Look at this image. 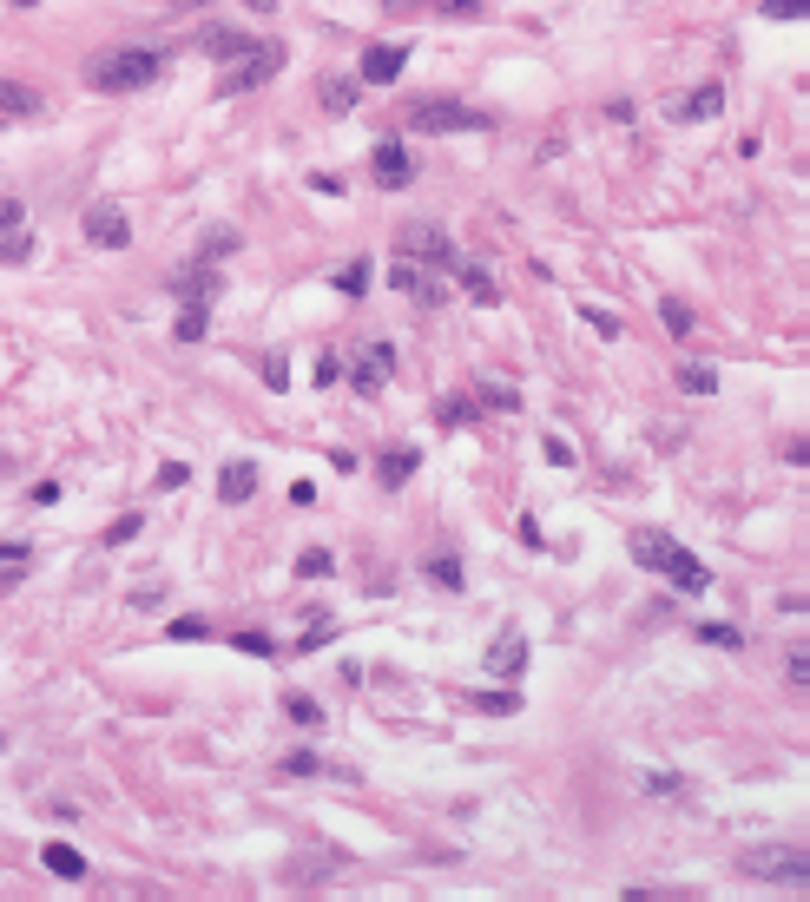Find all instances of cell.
Instances as JSON below:
<instances>
[{
  "label": "cell",
  "instance_id": "6da1fadb",
  "mask_svg": "<svg viewBox=\"0 0 810 902\" xmlns=\"http://www.w3.org/2000/svg\"><path fill=\"white\" fill-rule=\"evenodd\" d=\"M626 547H633L639 567H652L659 580L679 586V593H705V586H712V567H705L692 547H679L666 527H633V540H626Z\"/></svg>",
  "mask_w": 810,
  "mask_h": 902
},
{
  "label": "cell",
  "instance_id": "7a4b0ae2",
  "mask_svg": "<svg viewBox=\"0 0 810 902\" xmlns=\"http://www.w3.org/2000/svg\"><path fill=\"white\" fill-rule=\"evenodd\" d=\"M159 73H165L159 47H99L93 60H86V86H93V93H145Z\"/></svg>",
  "mask_w": 810,
  "mask_h": 902
},
{
  "label": "cell",
  "instance_id": "3957f363",
  "mask_svg": "<svg viewBox=\"0 0 810 902\" xmlns=\"http://www.w3.org/2000/svg\"><path fill=\"white\" fill-rule=\"evenodd\" d=\"M738 876L784 883V889H810V850H804V843H758V850L738 856Z\"/></svg>",
  "mask_w": 810,
  "mask_h": 902
},
{
  "label": "cell",
  "instance_id": "277c9868",
  "mask_svg": "<svg viewBox=\"0 0 810 902\" xmlns=\"http://www.w3.org/2000/svg\"><path fill=\"white\" fill-rule=\"evenodd\" d=\"M284 73V40H257L244 60H231L224 66V80H218V93L231 99V93H257V86H270Z\"/></svg>",
  "mask_w": 810,
  "mask_h": 902
},
{
  "label": "cell",
  "instance_id": "5b68a950",
  "mask_svg": "<svg viewBox=\"0 0 810 902\" xmlns=\"http://www.w3.org/2000/svg\"><path fill=\"white\" fill-rule=\"evenodd\" d=\"M396 251L409 257V264H422V270H435L442 277L448 264H455V238H448L442 224H429V218H415V224H402L396 231Z\"/></svg>",
  "mask_w": 810,
  "mask_h": 902
},
{
  "label": "cell",
  "instance_id": "8992f818",
  "mask_svg": "<svg viewBox=\"0 0 810 902\" xmlns=\"http://www.w3.org/2000/svg\"><path fill=\"white\" fill-rule=\"evenodd\" d=\"M494 119L481 106H461V99H422L415 106V132H488Z\"/></svg>",
  "mask_w": 810,
  "mask_h": 902
},
{
  "label": "cell",
  "instance_id": "52a82bcc",
  "mask_svg": "<svg viewBox=\"0 0 810 902\" xmlns=\"http://www.w3.org/2000/svg\"><path fill=\"white\" fill-rule=\"evenodd\" d=\"M402 66H409V47H402V40H376V47L363 53V66H356V80L389 86V80H402Z\"/></svg>",
  "mask_w": 810,
  "mask_h": 902
},
{
  "label": "cell",
  "instance_id": "ba28073f",
  "mask_svg": "<svg viewBox=\"0 0 810 902\" xmlns=\"http://www.w3.org/2000/svg\"><path fill=\"white\" fill-rule=\"evenodd\" d=\"M86 238H93L99 251H126V244H132V218L119 205H93V211H86Z\"/></svg>",
  "mask_w": 810,
  "mask_h": 902
},
{
  "label": "cell",
  "instance_id": "9c48e42d",
  "mask_svg": "<svg viewBox=\"0 0 810 902\" xmlns=\"http://www.w3.org/2000/svg\"><path fill=\"white\" fill-rule=\"evenodd\" d=\"M369 178H376L382 191H402V185H409V178H415V159H409V152H402L396 139H382L376 152H369Z\"/></svg>",
  "mask_w": 810,
  "mask_h": 902
},
{
  "label": "cell",
  "instance_id": "30bf717a",
  "mask_svg": "<svg viewBox=\"0 0 810 902\" xmlns=\"http://www.w3.org/2000/svg\"><path fill=\"white\" fill-rule=\"evenodd\" d=\"M389 290L415 297L422 310H435V303H442V277H429V270H422V264H409V257H402V264H389Z\"/></svg>",
  "mask_w": 810,
  "mask_h": 902
},
{
  "label": "cell",
  "instance_id": "8fae6325",
  "mask_svg": "<svg viewBox=\"0 0 810 902\" xmlns=\"http://www.w3.org/2000/svg\"><path fill=\"white\" fill-rule=\"evenodd\" d=\"M172 290H178V297H185V303H211V297H218V290H224V277H218V264H205V257H191V264H185V270H178V277H172Z\"/></svg>",
  "mask_w": 810,
  "mask_h": 902
},
{
  "label": "cell",
  "instance_id": "7c38bea8",
  "mask_svg": "<svg viewBox=\"0 0 810 902\" xmlns=\"http://www.w3.org/2000/svg\"><path fill=\"white\" fill-rule=\"evenodd\" d=\"M389 376H396V349H389V343H369L363 363H356V389H363V396H382V389H389Z\"/></svg>",
  "mask_w": 810,
  "mask_h": 902
},
{
  "label": "cell",
  "instance_id": "4fadbf2b",
  "mask_svg": "<svg viewBox=\"0 0 810 902\" xmlns=\"http://www.w3.org/2000/svg\"><path fill=\"white\" fill-rule=\"evenodd\" d=\"M251 47H257V40H251V33H238L231 20H218V27L198 33V53H211V60H244Z\"/></svg>",
  "mask_w": 810,
  "mask_h": 902
},
{
  "label": "cell",
  "instance_id": "5bb4252c",
  "mask_svg": "<svg viewBox=\"0 0 810 902\" xmlns=\"http://www.w3.org/2000/svg\"><path fill=\"white\" fill-rule=\"evenodd\" d=\"M488 672H494V679H521V672H527V639L514 633V626L488 646Z\"/></svg>",
  "mask_w": 810,
  "mask_h": 902
},
{
  "label": "cell",
  "instance_id": "9a60e30c",
  "mask_svg": "<svg viewBox=\"0 0 810 902\" xmlns=\"http://www.w3.org/2000/svg\"><path fill=\"white\" fill-rule=\"evenodd\" d=\"M257 494V461H224V475H218V501L224 507H244Z\"/></svg>",
  "mask_w": 810,
  "mask_h": 902
},
{
  "label": "cell",
  "instance_id": "2e32d148",
  "mask_svg": "<svg viewBox=\"0 0 810 902\" xmlns=\"http://www.w3.org/2000/svg\"><path fill=\"white\" fill-rule=\"evenodd\" d=\"M448 270L461 277V290H468L475 303H494V297H501V290H494V277H488V264H475V257H455Z\"/></svg>",
  "mask_w": 810,
  "mask_h": 902
},
{
  "label": "cell",
  "instance_id": "e0dca14e",
  "mask_svg": "<svg viewBox=\"0 0 810 902\" xmlns=\"http://www.w3.org/2000/svg\"><path fill=\"white\" fill-rule=\"evenodd\" d=\"M725 112V86H692L679 99V119H718Z\"/></svg>",
  "mask_w": 810,
  "mask_h": 902
},
{
  "label": "cell",
  "instance_id": "ac0fdd59",
  "mask_svg": "<svg viewBox=\"0 0 810 902\" xmlns=\"http://www.w3.org/2000/svg\"><path fill=\"white\" fill-rule=\"evenodd\" d=\"M40 112V93L20 80H0V119H33Z\"/></svg>",
  "mask_w": 810,
  "mask_h": 902
},
{
  "label": "cell",
  "instance_id": "d6986e66",
  "mask_svg": "<svg viewBox=\"0 0 810 902\" xmlns=\"http://www.w3.org/2000/svg\"><path fill=\"white\" fill-rule=\"evenodd\" d=\"M330 870H343V856H336V850L297 856V863H284V883H317V876H330Z\"/></svg>",
  "mask_w": 810,
  "mask_h": 902
},
{
  "label": "cell",
  "instance_id": "ffe728a7",
  "mask_svg": "<svg viewBox=\"0 0 810 902\" xmlns=\"http://www.w3.org/2000/svg\"><path fill=\"white\" fill-rule=\"evenodd\" d=\"M356 93H363V80H323L317 86V99H323V112H336V119H343V112H356Z\"/></svg>",
  "mask_w": 810,
  "mask_h": 902
},
{
  "label": "cell",
  "instance_id": "44dd1931",
  "mask_svg": "<svg viewBox=\"0 0 810 902\" xmlns=\"http://www.w3.org/2000/svg\"><path fill=\"white\" fill-rule=\"evenodd\" d=\"M40 863H47L53 876H66V883H80V876H86V856L73 850V843H47V850H40Z\"/></svg>",
  "mask_w": 810,
  "mask_h": 902
},
{
  "label": "cell",
  "instance_id": "7402d4cb",
  "mask_svg": "<svg viewBox=\"0 0 810 902\" xmlns=\"http://www.w3.org/2000/svg\"><path fill=\"white\" fill-rule=\"evenodd\" d=\"M238 251H244V238L231 231V224H211L205 244H198V257H205V264H218V257H238Z\"/></svg>",
  "mask_w": 810,
  "mask_h": 902
},
{
  "label": "cell",
  "instance_id": "603a6c76",
  "mask_svg": "<svg viewBox=\"0 0 810 902\" xmlns=\"http://www.w3.org/2000/svg\"><path fill=\"white\" fill-rule=\"evenodd\" d=\"M415 461H422V455H415V448H389V455L376 461V468H382V488H402V481L415 475Z\"/></svg>",
  "mask_w": 810,
  "mask_h": 902
},
{
  "label": "cell",
  "instance_id": "cb8c5ba5",
  "mask_svg": "<svg viewBox=\"0 0 810 902\" xmlns=\"http://www.w3.org/2000/svg\"><path fill=\"white\" fill-rule=\"evenodd\" d=\"M205 330H211V303H185L178 310V343H205Z\"/></svg>",
  "mask_w": 810,
  "mask_h": 902
},
{
  "label": "cell",
  "instance_id": "d4e9b609",
  "mask_svg": "<svg viewBox=\"0 0 810 902\" xmlns=\"http://www.w3.org/2000/svg\"><path fill=\"white\" fill-rule=\"evenodd\" d=\"M699 646H725V652H738V646H745V633H738L731 619H705V626H699Z\"/></svg>",
  "mask_w": 810,
  "mask_h": 902
},
{
  "label": "cell",
  "instance_id": "484cf974",
  "mask_svg": "<svg viewBox=\"0 0 810 902\" xmlns=\"http://www.w3.org/2000/svg\"><path fill=\"white\" fill-rule=\"evenodd\" d=\"M33 257V231L20 224V231H0V264H27Z\"/></svg>",
  "mask_w": 810,
  "mask_h": 902
},
{
  "label": "cell",
  "instance_id": "4316f807",
  "mask_svg": "<svg viewBox=\"0 0 810 902\" xmlns=\"http://www.w3.org/2000/svg\"><path fill=\"white\" fill-rule=\"evenodd\" d=\"M659 317H666V330H672V336H692V330H699L692 303H679V297H666V303H659Z\"/></svg>",
  "mask_w": 810,
  "mask_h": 902
},
{
  "label": "cell",
  "instance_id": "83f0119b",
  "mask_svg": "<svg viewBox=\"0 0 810 902\" xmlns=\"http://www.w3.org/2000/svg\"><path fill=\"white\" fill-rule=\"evenodd\" d=\"M429 580L442 586V593H461V560H455V554H435V560H429Z\"/></svg>",
  "mask_w": 810,
  "mask_h": 902
},
{
  "label": "cell",
  "instance_id": "f1b7e54d",
  "mask_svg": "<svg viewBox=\"0 0 810 902\" xmlns=\"http://www.w3.org/2000/svg\"><path fill=\"white\" fill-rule=\"evenodd\" d=\"M679 389H685V396H712V389H718V376H712L705 363H685V369H679Z\"/></svg>",
  "mask_w": 810,
  "mask_h": 902
},
{
  "label": "cell",
  "instance_id": "f546056e",
  "mask_svg": "<svg viewBox=\"0 0 810 902\" xmlns=\"http://www.w3.org/2000/svg\"><path fill=\"white\" fill-rule=\"evenodd\" d=\"M435 422H442V428H468V422H475V402H468V396H448L442 409H435Z\"/></svg>",
  "mask_w": 810,
  "mask_h": 902
},
{
  "label": "cell",
  "instance_id": "4dcf8cb0",
  "mask_svg": "<svg viewBox=\"0 0 810 902\" xmlns=\"http://www.w3.org/2000/svg\"><path fill=\"white\" fill-rule=\"evenodd\" d=\"M336 290H343V297H363V290H369V257H356V264H343V277H336Z\"/></svg>",
  "mask_w": 810,
  "mask_h": 902
},
{
  "label": "cell",
  "instance_id": "1f68e13d",
  "mask_svg": "<svg viewBox=\"0 0 810 902\" xmlns=\"http://www.w3.org/2000/svg\"><path fill=\"white\" fill-rule=\"evenodd\" d=\"M284 712L297 718V725H317V718H323V712H317V698H303V692H290V698H284Z\"/></svg>",
  "mask_w": 810,
  "mask_h": 902
},
{
  "label": "cell",
  "instance_id": "d6a6232c",
  "mask_svg": "<svg viewBox=\"0 0 810 902\" xmlns=\"http://www.w3.org/2000/svg\"><path fill=\"white\" fill-rule=\"evenodd\" d=\"M185 481H191V468H185V461H165L159 475H152V488H165V494H172V488H185Z\"/></svg>",
  "mask_w": 810,
  "mask_h": 902
},
{
  "label": "cell",
  "instance_id": "836d02e7",
  "mask_svg": "<svg viewBox=\"0 0 810 902\" xmlns=\"http://www.w3.org/2000/svg\"><path fill=\"white\" fill-rule=\"evenodd\" d=\"M139 527H145V521H139V514H119V521H112V527H106V547H126V540H132V534H139Z\"/></svg>",
  "mask_w": 810,
  "mask_h": 902
},
{
  "label": "cell",
  "instance_id": "e575fe53",
  "mask_svg": "<svg viewBox=\"0 0 810 902\" xmlns=\"http://www.w3.org/2000/svg\"><path fill=\"white\" fill-rule=\"evenodd\" d=\"M764 14H771V20H804V14H810V0H771Z\"/></svg>",
  "mask_w": 810,
  "mask_h": 902
},
{
  "label": "cell",
  "instance_id": "d590c367",
  "mask_svg": "<svg viewBox=\"0 0 810 902\" xmlns=\"http://www.w3.org/2000/svg\"><path fill=\"white\" fill-rule=\"evenodd\" d=\"M297 573H303V580H317V573H330V554H323V547H310V554L297 560Z\"/></svg>",
  "mask_w": 810,
  "mask_h": 902
},
{
  "label": "cell",
  "instance_id": "8d00e7d4",
  "mask_svg": "<svg viewBox=\"0 0 810 902\" xmlns=\"http://www.w3.org/2000/svg\"><path fill=\"white\" fill-rule=\"evenodd\" d=\"M284 382H290V363L284 356H264V389H284Z\"/></svg>",
  "mask_w": 810,
  "mask_h": 902
},
{
  "label": "cell",
  "instance_id": "74e56055",
  "mask_svg": "<svg viewBox=\"0 0 810 902\" xmlns=\"http://www.w3.org/2000/svg\"><path fill=\"white\" fill-rule=\"evenodd\" d=\"M231 639H238V646H244V652H251V659H270V652H277V646H270V639H264V633H231Z\"/></svg>",
  "mask_w": 810,
  "mask_h": 902
},
{
  "label": "cell",
  "instance_id": "f35d334b",
  "mask_svg": "<svg viewBox=\"0 0 810 902\" xmlns=\"http://www.w3.org/2000/svg\"><path fill=\"white\" fill-rule=\"evenodd\" d=\"M475 705H481V712H514V705H521V698H514V692H481Z\"/></svg>",
  "mask_w": 810,
  "mask_h": 902
},
{
  "label": "cell",
  "instance_id": "ab89813d",
  "mask_svg": "<svg viewBox=\"0 0 810 902\" xmlns=\"http://www.w3.org/2000/svg\"><path fill=\"white\" fill-rule=\"evenodd\" d=\"M27 224V211H20V198H0V231H20Z\"/></svg>",
  "mask_w": 810,
  "mask_h": 902
},
{
  "label": "cell",
  "instance_id": "60d3db41",
  "mask_svg": "<svg viewBox=\"0 0 810 902\" xmlns=\"http://www.w3.org/2000/svg\"><path fill=\"white\" fill-rule=\"evenodd\" d=\"M172 639H211L205 619H172Z\"/></svg>",
  "mask_w": 810,
  "mask_h": 902
},
{
  "label": "cell",
  "instance_id": "b9f144b4",
  "mask_svg": "<svg viewBox=\"0 0 810 902\" xmlns=\"http://www.w3.org/2000/svg\"><path fill=\"white\" fill-rule=\"evenodd\" d=\"M284 771H290V777H310V771H317V751H290Z\"/></svg>",
  "mask_w": 810,
  "mask_h": 902
},
{
  "label": "cell",
  "instance_id": "7bdbcfd3",
  "mask_svg": "<svg viewBox=\"0 0 810 902\" xmlns=\"http://www.w3.org/2000/svg\"><path fill=\"white\" fill-rule=\"evenodd\" d=\"M310 191H323V198H343V178H336V172H310Z\"/></svg>",
  "mask_w": 810,
  "mask_h": 902
},
{
  "label": "cell",
  "instance_id": "ee69618b",
  "mask_svg": "<svg viewBox=\"0 0 810 902\" xmlns=\"http://www.w3.org/2000/svg\"><path fill=\"white\" fill-rule=\"evenodd\" d=\"M784 672H791V685H810V652L797 646V652H791V665H784Z\"/></svg>",
  "mask_w": 810,
  "mask_h": 902
},
{
  "label": "cell",
  "instance_id": "f6af8a7d",
  "mask_svg": "<svg viewBox=\"0 0 810 902\" xmlns=\"http://www.w3.org/2000/svg\"><path fill=\"white\" fill-rule=\"evenodd\" d=\"M330 633H336L330 619H317V626H310V633H303V652H317V646H330Z\"/></svg>",
  "mask_w": 810,
  "mask_h": 902
},
{
  "label": "cell",
  "instance_id": "bcb514c9",
  "mask_svg": "<svg viewBox=\"0 0 810 902\" xmlns=\"http://www.w3.org/2000/svg\"><path fill=\"white\" fill-rule=\"evenodd\" d=\"M587 323H593L600 336H620V317H613V310H587Z\"/></svg>",
  "mask_w": 810,
  "mask_h": 902
},
{
  "label": "cell",
  "instance_id": "7dc6e473",
  "mask_svg": "<svg viewBox=\"0 0 810 902\" xmlns=\"http://www.w3.org/2000/svg\"><path fill=\"white\" fill-rule=\"evenodd\" d=\"M646 791H652V797H679L685 784H679V777H646Z\"/></svg>",
  "mask_w": 810,
  "mask_h": 902
},
{
  "label": "cell",
  "instance_id": "c3c4849f",
  "mask_svg": "<svg viewBox=\"0 0 810 902\" xmlns=\"http://www.w3.org/2000/svg\"><path fill=\"white\" fill-rule=\"evenodd\" d=\"M442 14H455V20H475V14H481V0H442Z\"/></svg>",
  "mask_w": 810,
  "mask_h": 902
},
{
  "label": "cell",
  "instance_id": "681fc988",
  "mask_svg": "<svg viewBox=\"0 0 810 902\" xmlns=\"http://www.w3.org/2000/svg\"><path fill=\"white\" fill-rule=\"evenodd\" d=\"M547 461H554V468H567V461H573V448L560 442V435H547Z\"/></svg>",
  "mask_w": 810,
  "mask_h": 902
},
{
  "label": "cell",
  "instance_id": "f907efd6",
  "mask_svg": "<svg viewBox=\"0 0 810 902\" xmlns=\"http://www.w3.org/2000/svg\"><path fill=\"white\" fill-rule=\"evenodd\" d=\"M14 567H27V560H0V593H7V586H14V580H20V573H14Z\"/></svg>",
  "mask_w": 810,
  "mask_h": 902
},
{
  "label": "cell",
  "instance_id": "816d5d0a",
  "mask_svg": "<svg viewBox=\"0 0 810 902\" xmlns=\"http://www.w3.org/2000/svg\"><path fill=\"white\" fill-rule=\"evenodd\" d=\"M244 7H251V14H270V7H277V0H244Z\"/></svg>",
  "mask_w": 810,
  "mask_h": 902
},
{
  "label": "cell",
  "instance_id": "f5cc1de1",
  "mask_svg": "<svg viewBox=\"0 0 810 902\" xmlns=\"http://www.w3.org/2000/svg\"><path fill=\"white\" fill-rule=\"evenodd\" d=\"M389 7H422V0H389Z\"/></svg>",
  "mask_w": 810,
  "mask_h": 902
},
{
  "label": "cell",
  "instance_id": "db71d44e",
  "mask_svg": "<svg viewBox=\"0 0 810 902\" xmlns=\"http://www.w3.org/2000/svg\"><path fill=\"white\" fill-rule=\"evenodd\" d=\"M14 7H40V0H14Z\"/></svg>",
  "mask_w": 810,
  "mask_h": 902
},
{
  "label": "cell",
  "instance_id": "11a10c76",
  "mask_svg": "<svg viewBox=\"0 0 810 902\" xmlns=\"http://www.w3.org/2000/svg\"><path fill=\"white\" fill-rule=\"evenodd\" d=\"M0 751H7V738H0Z\"/></svg>",
  "mask_w": 810,
  "mask_h": 902
}]
</instances>
